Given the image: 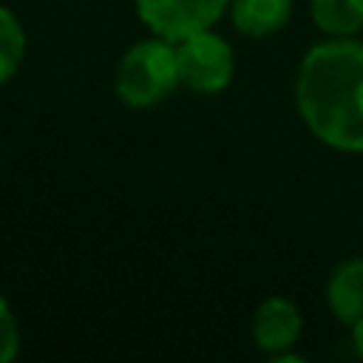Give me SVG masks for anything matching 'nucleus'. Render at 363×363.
<instances>
[{"label":"nucleus","instance_id":"obj_1","mask_svg":"<svg viewBox=\"0 0 363 363\" xmlns=\"http://www.w3.org/2000/svg\"><path fill=\"white\" fill-rule=\"evenodd\" d=\"M298 111L329 147L363 150V43H318L298 71Z\"/></svg>","mask_w":363,"mask_h":363},{"label":"nucleus","instance_id":"obj_2","mask_svg":"<svg viewBox=\"0 0 363 363\" xmlns=\"http://www.w3.org/2000/svg\"><path fill=\"white\" fill-rule=\"evenodd\" d=\"M179 82L176 48L164 37L136 43L116 68V96L130 108L156 105Z\"/></svg>","mask_w":363,"mask_h":363},{"label":"nucleus","instance_id":"obj_3","mask_svg":"<svg viewBox=\"0 0 363 363\" xmlns=\"http://www.w3.org/2000/svg\"><path fill=\"white\" fill-rule=\"evenodd\" d=\"M179 79L199 94H218L233 79V48L210 28L196 31L176 45Z\"/></svg>","mask_w":363,"mask_h":363},{"label":"nucleus","instance_id":"obj_4","mask_svg":"<svg viewBox=\"0 0 363 363\" xmlns=\"http://www.w3.org/2000/svg\"><path fill=\"white\" fill-rule=\"evenodd\" d=\"M230 0H136L139 17L159 37L179 43L196 31L210 28Z\"/></svg>","mask_w":363,"mask_h":363},{"label":"nucleus","instance_id":"obj_5","mask_svg":"<svg viewBox=\"0 0 363 363\" xmlns=\"http://www.w3.org/2000/svg\"><path fill=\"white\" fill-rule=\"evenodd\" d=\"M301 335V312L286 298H267L252 320V337L258 349L281 354Z\"/></svg>","mask_w":363,"mask_h":363},{"label":"nucleus","instance_id":"obj_6","mask_svg":"<svg viewBox=\"0 0 363 363\" xmlns=\"http://www.w3.org/2000/svg\"><path fill=\"white\" fill-rule=\"evenodd\" d=\"M326 303L340 323L354 326L363 318V258H349L335 267L326 284Z\"/></svg>","mask_w":363,"mask_h":363},{"label":"nucleus","instance_id":"obj_7","mask_svg":"<svg viewBox=\"0 0 363 363\" xmlns=\"http://www.w3.org/2000/svg\"><path fill=\"white\" fill-rule=\"evenodd\" d=\"M233 23L247 37H267L286 26L292 0H230Z\"/></svg>","mask_w":363,"mask_h":363},{"label":"nucleus","instance_id":"obj_8","mask_svg":"<svg viewBox=\"0 0 363 363\" xmlns=\"http://www.w3.org/2000/svg\"><path fill=\"white\" fill-rule=\"evenodd\" d=\"M312 20L326 34L349 37L363 28V0H312Z\"/></svg>","mask_w":363,"mask_h":363},{"label":"nucleus","instance_id":"obj_9","mask_svg":"<svg viewBox=\"0 0 363 363\" xmlns=\"http://www.w3.org/2000/svg\"><path fill=\"white\" fill-rule=\"evenodd\" d=\"M26 51V34L17 23V17L0 6V85L14 77L20 60Z\"/></svg>","mask_w":363,"mask_h":363},{"label":"nucleus","instance_id":"obj_10","mask_svg":"<svg viewBox=\"0 0 363 363\" xmlns=\"http://www.w3.org/2000/svg\"><path fill=\"white\" fill-rule=\"evenodd\" d=\"M20 352V332H17V320L11 306L6 303V298L0 295V363L14 360Z\"/></svg>","mask_w":363,"mask_h":363},{"label":"nucleus","instance_id":"obj_11","mask_svg":"<svg viewBox=\"0 0 363 363\" xmlns=\"http://www.w3.org/2000/svg\"><path fill=\"white\" fill-rule=\"evenodd\" d=\"M354 346H357V352L363 354V318L354 323Z\"/></svg>","mask_w":363,"mask_h":363}]
</instances>
